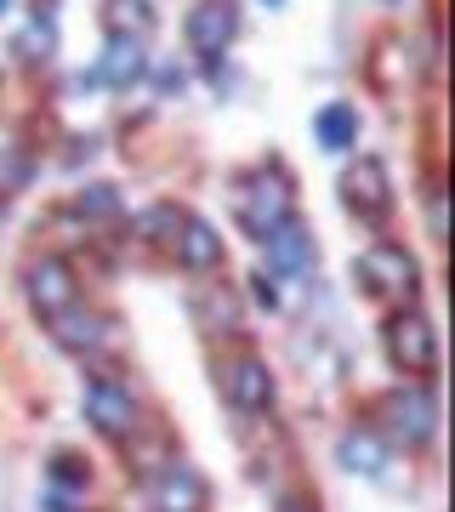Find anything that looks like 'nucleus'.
<instances>
[{
  "instance_id": "1",
  "label": "nucleus",
  "mask_w": 455,
  "mask_h": 512,
  "mask_svg": "<svg viewBox=\"0 0 455 512\" xmlns=\"http://www.w3.org/2000/svg\"><path fill=\"white\" fill-rule=\"evenodd\" d=\"M296 217V200H291V177L279 165H256L239 177V228L251 239H268L273 228H285Z\"/></svg>"
},
{
  "instance_id": "2",
  "label": "nucleus",
  "mask_w": 455,
  "mask_h": 512,
  "mask_svg": "<svg viewBox=\"0 0 455 512\" xmlns=\"http://www.w3.org/2000/svg\"><path fill=\"white\" fill-rule=\"evenodd\" d=\"M376 416H382V439H399V444H410V450H421L438 427V399H433L427 382H404L376 404Z\"/></svg>"
},
{
  "instance_id": "3",
  "label": "nucleus",
  "mask_w": 455,
  "mask_h": 512,
  "mask_svg": "<svg viewBox=\"0 0 455 512\" xmlns=\"http://www.w3.org/2000/svg\"><path fill=\"white\" fill-rule=\"evenodd\" d=\"M382 348H387V359H393V370H404V376H433L438 370V330H433V319L416 313V308H399L387 319Z\"/></svg>"
},
{
  "instance_id": "4",
  "label": "nucleus",
  "mask_w": 455,
  "mask_h": 512,
  "mask_svg": "<svg viewBox=\"0 0 455 512\" xmlns=\"http://www.w3.org/2000/svg\"><path fill=\"white\" fill-rule=\"evenodd\" d=\"M86 421L103 439L126 444L131 433H143V404L120 376H97V382H86Z\"/></svg>"
},
{
  "instance_id": "5",
  "label": "nucleus",
  "mask_w": 455,
  "mask_h": 512,
  "mask_svg": "<svg viewBox=\"0 0 455 512\" xmlns=\"http://www.w3.org/2000/svg\"><path fill=\"white\" fill-rule=\"evenodd\" d=\"M217 382H222V399L245 410V416H262L273 410V370L256 359V353H234L217 365Z\"/></svg>"
},
{
  "instance_id": "6",
  "label": "nucleus",
  "mask_w": 455,
  "mask_h": 512,
  "mask_svg": "<svg viewBox=\"0 0 455 512\" xmlns=\"http://www.w3.org/2000/svg\"><path fill=\"white\" fill-rule=\"evenodd\" d=\"M23 291H29V308H35L40 319H57L63 308L80 302V279H74V268L63 256H35V262L23 268Z\"/></svg>"
},
{
  "instance_id": "7",
  "label": "nucleus",
  "mask_w": 455,
  "mask_h": 512,
  "mask_svg": "<svg viewBox=\"0 0 455 512\" xmlns=\"http://www.w3.org/2000/svg\"><path fill=\"white\" fill-rule=\"evenodd\" d=\"M359 279L370 285V291H382V296H416L421 268H416V256L404 251V245L376 239V245L359 256Z\"/></svg>"
},
{
  "instance_id": "8",
  "label": "nucleus",
  "mask_w": 455,
  "mask_h": 512,
  "mask_svg": "<svg viewBox=\"0 0 455 512\" xmlns=\"http://www.w3.org/2000/svg\"><path fill=\"white\" fill-rule=\"evenodd\" d=\"M342 200L353 217L387 222V211H393V183H387V165L376 154H364V160H353L342 171Z\"/></svg>"
},
{
  "instance_id": "9",
  "label": "nucleus",
  "mask_w": 455,
  "mask_h": 512,
  "mask_svg": "<svg viewBox=\"0 0 455 512\" xmlns=\"http://www.w3.org/2000/svg\"><path fill=\"white\" fill-rule=\"evenodd\" d=\"M148 495H154V512H205L211 507V484L188 461H165L160 473H154V484H148Z\"/></svg>"
},
{
  "instance_id": "10",
  "label": "nucleus",
  "mask_w": 455,
  "mask_h": 512,
  "mask_svg": "<svg viewBox=\"0 0 455 512\" xmlns=\"http://www.w3.org/2000/svg\"><path fill=\"white\" fill-rule=\"evenodd\" d=\"M234 35H239V6L234 0H200V6L188 12V46H194L200 57L228 52Z\"/></svg>"
},
{
  "instance_id": "11",
  "label": "nucleus",
  "mask_w": 455,
  "mask_h": 512,
  "mask_svg": "<svg viewBox=\"0 0 455 512\" xmlns=\"http://www.w3.org/2000/svg\"><path fill=\"white\" fill-rule=\"evenodd\" d=\"M46 325H52V342H57V348H69V353H97V348H109V342H114L109 319H103V313H91V308H80V302L63 308L57 319H46Z\"/></svg>"
},
{
  "instance_id": "12",
  "label": "nucleus",
  "mask_w": 455,
  "mask_h": 512,
  "mask_svg": "<svg viewBox=\"0 0 455 512\" xmlns=\"http://www.w3.org/2000/svg\"><path fill=\"white\" fill-rule=\"evenodd\" d=\"M171 256H177L188 274H211V268L222 262L217 228H211L205 217H194V211H188V217H182V228H177V239H171Z\"/></svg>"
},
{
  "instance_id": "13",
  "label": "nucleus",
  "mask_w": 455,
  "mask_h": 512,
  "mask_svg": "<svg viewBox=\"0 0 455 512\" xmlns=\"http://www.w3.org/2000/svg\"><path fill=\"white\" fill-rule=\"evenodd\" d=\"M143 69H148L143 40H137V35H109V46H103V63H97V80H103V86H131Z\"/></svg>"
},
{
  "instance_id": "14",
  "label": "nucleus",
  "mask_w": 455,
  "mask_h": 512,
  "mask_svg": "<svg viewBox=\"0 0 455 512\" xmlns=\"http://www.w3.org/2000/svg\"><path fill=\"white\" fill-rule=\"evenodd\" d=\"M262 245H268V256H273V274H302V268L313 262V234L296 217L285 222V228H273Z\"/></svg>"
},
{
  "instance_id": "15",
  "label": "nucleus",
  "mask_w": 455,
  "mask_h": 512,
  "mask_svg": "<svg viewBox=\"0 0 455 512\" xmlns=\"http://www.w3.org/2000/svg\"><path fill=\"white\" fill-rule=\"evenodd\" d=\"M336 456H342L347 473H382L387 467V439L376 433V427H353V433H342Z\"/></svg>"
},
{
  "instance_id": "16",
  "label": "nucleus",
  "mask_w": 455,
  "mask_h": 512,
  "mask_svg": "<svg viewBox=\"0 0 455 512\" xmlns=\"http://www.w3.org/2000/svg\"><path fill=\"white\" fill-rule=\"evenodd\" d=\"M194 319H200V330H211V336H234L239 330V302L228 285H211V291H200V302H194Z\"/></svg>"
},
{
  "instance_id": "17",
  "label": "nucleus",
  "mask_w": 455,
  "mask_h": 512,
  "mask_svg": "<svg viewBox=\"0 0 455 512\" xmlns=\"http://www.w3.org/2000/svg\"><path fill=\"white\" fill-rule=\"evenodd\" d=\"M313 131H319V148L347 154V148H353V137H359V120H353V109H347V103H330V109H319Z\"/></svg>"
},
{
  "instance_id": "18",
  "label": "nucleus",
  "mask_w": 455,
  "mask_h": 512,
  "mask_svg": "<svg viewBox=\"0 0 455 512\" xmlns=\"http://www.w3.org/2000/svg\"><path fill=\"white\" fill-rule=\"evenodd\" d=\"M182 217H188L182 205H148L143 217H137V234L154 239V245H171V239H177V228H182Z\"/></svg>"
},
{
  "instance_id": "19",
  "label": "nucleus",
  "mask_w": 455,
  "mask_h": 512,
  "mask_svg": "<svg viewBox=\"0 0 455 512\" xmlns=\"http://www.w3.org/2000/svg\"><path fill=\"white\" fill-rule=\"evenodd\" d=\"M74 211L80 217H120V200H114V188L109 183H97V188H80V200H74Z\"/></svg>"
},
{
  "instance_id": "20",
  "label": "nucleus",
  "mask_w": 455,
  "mask_h": 512,
  "mask_svg": "<svg viewBox=\"0 0 455 512\" xmlns=\"http://www.w3.org/2000/svg\"><path fill=\"white\" fill-rule=\"evenodd\" d=\"M52 478L57 484H69V490H80V484H86V467H80L74 456H52Z\"/></svg>"
},
{
  "instance_id": "21",
  "label": "nucleus",
  "mask_w": 455,
  "mask_h": 512,
  "mask_svg": "<svg viewBox=\"0 0 455 512\" xmlns=\"http://www.w3.org/2000/svg\"><path fill=\"white\" fill-rule=\"evenodd\" d=\"M421 74H438V23H427L421 35Z\"/></svg>"
},
{
  "instance_id": "22",
  "label": "nucleus",
  "mask_w": 455,
  "mask_h": 512,
  "mask_svg": "<svg viewBox=\"0 0 455 512\" xmlns=\"http://www.w3.org/2000/svg\"><path fill=\"white\" fill-rule=\"evenodd\" d=\"M279 512H313V507L302 501V495H279Z\"/></svg>"
},
{
  "instance_id": "23",
  "label": "nucleus",
  "mask_w": 455,
  "mask_h": 512,
  "mask_svg": "<svg viewBox=\"0 0 455 512\" xmlns=\"http://www.w3.org/2000/svg\"><path fill=\"white\" fill-rule=\"evenodd\" d=\"M46 512H74V507H69V501H57V495H52V501H46Z\"/></svg>"
},
{
  "instance_id": "24",
  "label": "nucleus",
  "mask_w": 455,
  "mask_h": 512,
  "mask_svg": "<svg viewBox=\"0 0 455 512\" xmlns=\"http://www.w3.org/2000/svg\"><path fill=\"white\" fill-rule=\"evenodd\" d=\"M6 6H12V0H0V12H6Z\"/></svg>"
}]
</instances>
